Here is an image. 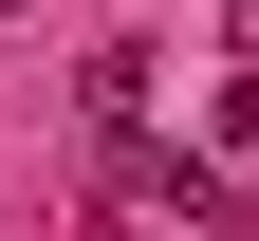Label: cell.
I'll return each mask as SVG.
<instances>
[{
	"label": "cell",
	"mask_w": 259,
	"mask_h": 241,
	"mask_svg": "<svg viewBox=\"0 0 259 241\" xmlns=\"http://www.w3.org/2000/svg\"><path fill=\"white\" fill-rule=\"evenodd\" d=\"M111 204H130V223H222V167H185V149H130V167H111Z\"/></svg>",
	"instance_id": "obj_1"
}]
</instances>
